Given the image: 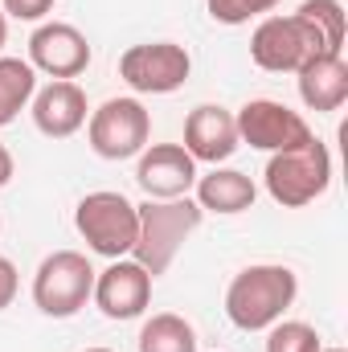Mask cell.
Here are the masks:
<instances>
[{
  "mask_svg": "<svg viewBox=\"0 0 348 352\" xmlns=\"http://www.w3.org/2000/svg\"><path fill=\"white\" fill-rule=\"evenodd\" d=\"M94 266L78 250H54L45 254L33 274V303L50 320H70L78 316L94 295Z\"/></svg>",
  "mask_w": 348,
  "mask_h": 352,
  "instance_id": "cell-6",
  "label": "cell"
},
{
  "mask_svg": "<svg viewBox=\"0 0 348 352\" xmlns=\"http://www.w3.org/2000/svg\"><path fill=\"white\" fill-rule=\"evenodd\" d=\"M295 82H299V98L307 111L332 115L348 102V62L340 54H320L295 74Z\"/></svg>",
  "mask_w": 348,
  "mask_h": 352,
  "instance_id": "cell-15",
  "label": "cell"
},
{
  "mask_svg": "<svg viewBox=\"0 0 348 352\" xmlns=\"http://www.w3.org/2000/svg\"><path fill=\"white\" fill-rule=\"evenodd\" d=\"M205 8L217 25L234 29V25H250L259 16H270L279 8V0H205Z\"/></svg>",
  "mask_w": 348,
  "mask_h": 352,
  "instance_id": "cell-21",
  "label": "cell"
},
{
  "mask_svg": "<svg viewBox=\"0 0 348 352\" xmlns=\"http://www.w3.org/2000/svg\"><path fill=\"white\" fill-rule=\"evenodd\" d=\"M87 119H90L87 90L78 87V82L58 78V82H50V87H41L33 94V123H37V131L50 135V140H70V135H78V131L87 127Z\"/></svg>",
  "mask_w": 348,
  "mask_h": 352,
  "instance_id": "cell-14",
  "label": "cell"
},
{
  "mask_svg": "<svg viewBox=\"0 0 348 352\" xmlns=\"http://www.w3.org/2000/svg\"><path fill=\"white\" fill-rule=\"evenodd\" d=\"M12 168H17V164H12V152H8V148L0 144V188H4L8 180H12Z\"/></svg>",
  "mask_w": 348,
  "mask_h": 352,
  "instance_id": "cell-24",
  "label": "cell"
},
{
  "mask_svg": "<svg viewBox=\"0 0 348 352\" xmlns=\"http://www.w3.org/2000/svg\"><path fill=\"white\" fill-rule=\"evenodd\" d=\"M197 205L205 209V213H221V217H234V213H246V209H254V201H259V188H254V180L246 173H238V168H213V173L197 176Z\"/></svg>",
  "mask_w": 348,
  "mask_h": 352,
  "instance_id": "cell-16",
  "label": "cell"
},
{
  "mask_svg": "<svg viewBox=\"0 0 348 352\" xmlns=\"http://www.w3.org/2000/svg\"><path fill=\"white\" fill-rule=\"evenodd\" d=\"M90 41L83 29L66 25V21H41L29 37V66L37 74H50L54 82L66 78L74 82L83 70L90 66Z\"/></svg>",
  "mask_w": 348,
  "mask_h": 352,
  "instance_id": "cell-10",
  "label": "cell"
},
{
  "mask_svg": "<svg viewBox=\"0 0 348 352\" xmlns=\"http://www.w3.org/2000/svg\"><path fill=\"white\" fill-rule=\"evenodd\" d=\"M90 152L102 160H131L152 140V115L140 98H107L87 119Z\"/></svg>",
  "mask_w": 348,
  "mask_h": 352,
  "instance_id": "cell-7",
  "label": "cell"
},
{
  "mask_svg": "<svg viewBox=\"0 0 348 352\" xmlns=\"http://www.w3.org/2000/svg\"><path fill=\"white\" fill-rule=\"evenodd\" d=\"M135 213H140V234H135L131 258L152 278H160L176 263L188 234L205 221V209L193 197H173V201H152L148 197L144 205H135Z\"/></svg>",
  "mask_w": 348,
  "mask_h": 352,
  "instance_id": "cell-2",
  "label": "cell"
},
{
  "mask_svg": "<svg viewBox=\"0 0 348 352\" xmlns=\"http://www.w3.org/2000/svg\"><path fill=\"white\" fill-rule=\"evenodd\" d=\"M17 287H21V274H17V266H12V258H4V254H0V311H4V307H12V299H17Z\"/></svg>",
  "mask_w": 348,
  "mask_h": 352,
  "instance_id": "cell-23",
  "label": "cell"
},
{
  "mask_svg": "<svg viewBox=\"0 0 348 352\" xmlns=\"http://www.w3.org/2000/svg\"><path fill=\"white\" fill-rule=\"evenodd\" d=\"M320 352H345V349H320Z\"/></svg>",
  "mask_w": 348,
  "mask_h": 352,
  "instance_id": "cell-26",
  "label": "cell"
},
{
  "mask_svg": "<svg viewBox=\"0 0 348 352\" xmlns=\"http://www.w3.org/2000/svg\"><path fill=\"white\" fill-rule=\"evenodd\" d=\"M74 226L83 234L94 254L102 258H127L131 246H135V234H140V213L135 205L115 192V188H98V192H87L74 209Z\"/></svg>",
  "mask_w": 348,
  "mask_h": 352,
  "instance_id": "cell-5",
  "label": "cell"
},
{
  "mask_svg": "<svg viewBox=\"0 0 348 352\" xmlns=\"http://www.w3.org/2000/svg\"><path fill=\"white\" fill-rule=\"evenodd\" d=\"M266 192L274 205L283 209H303L312 201H320L332 184V152L324 140H307L299 148H287V152H270L266 160Z\"/></svg>",
  "mask_w": 348,
  "mask_h": 352,
  "instance_id": "cell-3",
  "label": "cell"
},
{
  "mask_svg": "<svg viewBox=\"0 0 348 352\" xmlns=\"http://www.w3.org/2000/svg\"><path fill=\"white\" fill-rule=\"evenodd\" d=\"M37 94V70L25 58H0V127H8Z\"/></svg>",
  "mask_w": 348,
  "mask_h": 352,
  "instance_id": "cell-17",
  "label": "cell"
},
{
  "mask_svg": "<svg viewBox=\"0 0 348 352\" xmlns=\"http://www.w3.org/2000/svg\"><path fill=\"white\" fill-rule=\"evenodd\" d=\"M303 21H312L316 29H320V37H324V45L332 50V54H340L345 50V29H348V16H345V4L340 0H303L299 8H295Z\"/></svg>",
  "mask_w": 348,
  "mask_h": 352,
  "instance_id": "cell-19",
  "label": "cell"
},
{
  "mask_svg": "<svg viewBox=\"0 0 348 352\" xmlns=\"http://www.w3.org/2000/svg\"><path fill=\"white\" fill-rule=\"evenodd\" d=\"M266 352H320V332L303 320H279L266 328Z\"/></svg>",
  "mask_w": 348,
  "mask_h": 352,
  "instance_id": "cell-20",
  "label": "cell"
},
{
  "mask_svg": "<svg viewBox=\"0 0 348 352\" xmlns=\"http://www.w3.org/2000/svg\"><path fill=\"white\" fill-rule=\"evenodd\" d=\"M332 54L320 37V29L312 21H303L299 12L291 16H262L259 29L250 33V58L266 74H299L312 58Z\"/></svg>",
  "mask_w": 348,
  "mask_h": 352,
  "instance_id": "cell-4",
  "label": "cell"
},
{
  "mask_svg": "<svg viewBox=\"0 0 348 352\" xmlns=\"http://www.w3.org/2000/svg\"><path fill=\"white\" fill-rule=\"evenodd\" d=\"M87 352H111V349H87Z\"/></svg>",
  "mask_w": 348,
  "mask_h": 352,
  "instance_id": "cell-27",
  "label": "cell"
},
{
  "mask_svg": "<svg viewBox=\"0 0 348 352\" xmlns=\"http://www.w3.org/2000/svg\"><path fill=\"white\" fill-rule=\"evenodd\" d=\"M197 164H226L242 140H238V123H234V111L217 107V102H201L188 111L184 119V144H180Z\"/></svg>",
  "mask_w": 348,
  "mask_h": 352,
  "instance_id": "cell-12",
  "label": "cell"
},
{
  "mask_svg": "<svg viewBox=\"0 0 348 352\" xmlns=\"http://www.w3.org/2000/svg\"><path fill=\"white\" fill-rule=\"evenodd\" d=\"M4 41H8V16H4V8H0V50H4Z\"/></svg>",
  "mask_w": 348,
  "mask_h": 352,
  "instance_id": "cell-25",
  "label": "cell"
},
{
  "mask_svg": "<svg viewBox=\"0 0 348 352\" xmlns=\"http://www.w3.org/2000/svg\"><path fill=\"white\" fill-rule=\"evenodd\" d=\"M135 344H140V352H197V328L176 311H160V316L144 320Z\"/></svg>",
  "mask_w": 348,
  "mask_h": 352,
  "instance_id": "cell-18",
  "label": "cell"
},
{
  "mask_svg": "<svg viewBox=\"0 0 348 352\" xmlns=\"http://www.w3.org/2000/svg\"><path fill=\"white\" fill-rule=\"evenodd\" d=\"M234 123H238V140L259 152H287L316 135L299 111H291L287 102H274V98H250L234 115Z\"/></svg>",
  "mask_w": 348,
  "mask_h": 352,
  "instance_id": "cell-9",
  "label": "cell"
},
{
  "mask_svg": "<svg viewBox=\"0 0 348 352\" xmlns=\"http://www.w3.org/2000/svg\"><path fill=\"white\" fill-rule=\"evenodd\" d=\"M197 160L180 148V144H152L140 152L135 164V184L152 197V201H173L188 197V188L197 184Z\"/></svg>",
  "mask_w": 348,
  "mask_h": 352,
  "instance_id": "cell-13",
  "label": "cell"
},
{
  "mask_svg": "<svg viewBox=\"0 0 348 352\" xmlns=\"http://www.w3.org/2000/svg\"><path fill=\"white\" fill-rule=\"evenodd\" d=\"M0 8L12 21H45V12H54V0H0Z\"/></svg>",
  "mask_w": 348,
  "mask_h": 352,
  "instance_id": "cell-22",
  "label": "cell"
},
{
  "mask_svg": "<svg viewBox=\"0 0 348 352\" xmlns=\"http://www.w3.org/2000/svg\"><path fill=\"white\" fill-rule=\"evenodd\" d=\"M152 274L135 258H115L107 270L94 274V303L107 320H140L152 303Z\"/></svg>",
  "mask_w": 348,
  "mask_h": 352,
  "instance_id": "cell-11",
  "label": "cell"
},
{
  "mask_svg": "<svg viewBox=\"0 0 348 352\" xmlns=\"http://www.w3.org/2000/svg\"><path fill=\"white\" fill-rule=\"evenodd\" d=\"M299 295L295 270L283 263L242 266L226 287V316L238 332H266L287 316V307Z\"/></svg>",
  "mask_w": 348,
  "mask_h": 352,
  "instance_id": "cell-1",
  "label": "cell"
},
{
  "mask_svg": "<svg viewBox=\"0 0 348 352\" xmlns=\"http://www.w3.org/2000/svg\"><path fill=\"white\" fill-rule=\"evenodd\" d=\"M188 74H193V58L176 41H144L123 50L119 58V78L135 94H173L188 82Z\"/></svg>",
  "mask_w": 348,
  "mask_h": 352,
  "instance_id": "cell-8",
  "label": "cell"
}]
</instances>
